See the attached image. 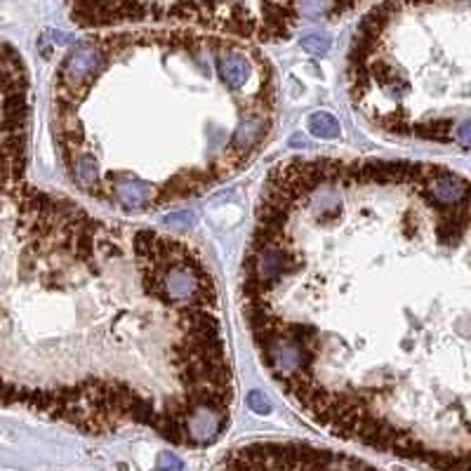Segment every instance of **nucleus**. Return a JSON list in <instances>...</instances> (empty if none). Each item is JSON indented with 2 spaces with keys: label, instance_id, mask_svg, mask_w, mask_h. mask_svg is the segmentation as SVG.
Listing matches in <instances>:
<instances>
[{
  "label": "nucleus",
  "instance_id": "obj_6",
  "mask_svg": "<svg viewBox=\"0 0 471 471\" xmlns=\"http://www.w3.org/2000/svg\"><path fill=\"white\" fill-rule=\"evenodd\" d=\"M309 133L318 137V140H335L339 135V123L332 114L318 111V114L309 118Z\"/></svg>",
  "mask_w": 471,
  "mask_h": 471
},
{
  "label": "nucleus",
  "instance_id": "obj_2",
  "mask_svg": "<svg viewBox=\"0 0 471 471\" xmlns=\"http://www.w3.org/2000/svg\"><path fill=\"white\" fill-rule=\"evenodd\" d=\"M233 400L217 279L191 240L0 184V408L207 448Z\"/></svg>",
  "mask_w": 471,
  "mask_h": 471
},
{
  "label": "nucleus",
  "instance_id": "obj_9",
  "mask_svg": "<svg viewBox=\"0 0 471 471\" xmlns=\"http://www.w3.org/2000/svg\"><path fill=\"white\" fill-rule=\"evenodd\" d=\"M252 408L257 412H269V408H271V405H269L267 400H262L259 393H252Z\"/></svg>",
  "mask_w": 471,
  "mask_h": 471
},
{
  "label": "nucleus",
  "instance_id": "obj_4",
  "mask_svg": "<svg viewBox=\"0 0 471 471\" xmlns=\"http://www.w3.org/2000/svg\"><path fill=\"white\" fill-rule=\"evenodd\" d=\"M346 92L375 133L471 154V3H384L353 29Z\"/></svg>",
  "mask_w": 471,
  "mask_h": 471
},
{
  "label": "nucleus",
  "instance_id": "obj_5",
  "mask_svg": "<svg viewBox=\"0 0 471 471\" xmlns=\"http://www.w3.org/2000/svg\"><path fill=\"white\" fill-rule=\"evenodd\" d=\"M309 12V5L276 3H78L68 8L75 26L87 31L130 29V26H170L245 43H286Z\"/></svg>",
  "mask_w": 471,
  "mask_h": 471
},
{
  "label": "nucleus",
  "instance_id": "obj_7",
  "mask_svg": "<svg viewBox=\"0 0 471 471\" xmlns=\"http://www.w3.org/2000/svg\"><path fill=\"white\" fill-rule=\"evenodd\" d=\"M156 471H186L184 462L179 460L177 455L172 453H163L156 462Z\"/></svg>",
  "mask_w": 471,
  "mask_h": 471
},
{
  "label": "nucleus",
  "instance_id": "obj_3",
  "mask_svg": "<svg viewBox=\"0 0 471 471\" xmlns=\"http://www.w3.org/2000/svg\"><path fill=\"white\" fill-rule=\"evenodd\" d=\"M50 114L68 182L123 214H151L257 161L279 118V80L267 52L245 40L109 29L61 57Z\"/></svg>",
  "mask_w": 471,
  "mask_h": 471
},
{
  "label": "nucleus",
  "instance_id": "obj_8",
  "mask_svg": "<svg viewBox=\"0 0 471 471\" xmlns=\"http://www.w3.org/2000/svg\"><path fill=\"white\" fill-rule=\"evenodd\" d=\"M302 47H304V50H309V52L325 54V52H328L330 43H328V40H325L323 36H307V38L302 40Z\"/></svg>",
  "mask_w": 471,
  "mask_h": 471
},
{
  "label": "nucleus",
  "instance_id": "obj_1",
  "mask_svg": "<svg viewBox=\"0 0 471 471\" xmlns=\"http://www.w3.org/2000/svg\"><path fill=\"white\" fill-rule=\"evenodd\" d=\"M262 370L325 434L471 471V179L295 156L269 172L240 267Z\"/></svg>",
  "mask_w": 471,
  "mask_h": 471
}]
</instances>
